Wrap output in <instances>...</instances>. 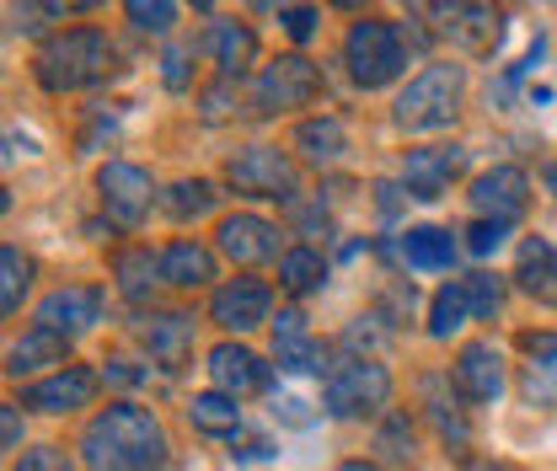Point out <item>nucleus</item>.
Here are the masks:
<instances>
[{"mask_svg": "<svg viewBox=\"0 0 557 471\" xmlns=\"http://www.w3.org/2000/svg\"><path fill=\"white\" fill-rule=\"evenodd\" d=\"M525 348V397L531 402H553L557 397V333H525L520 337Z\"/></svg>", "mask_w": 557, "mask_h": 471, "instance_id": "21", "label": "nucleus"}, {"mask_svg": "<svg viewBox=\"0 0 557 471\" xmlns=\"http://www.w3.org/2000/svg\"><path fill=\"white\" fill-rule=\"evenodd\" d=\"M102 375H108L113 386H139V381H145V370H135L129 359H108V364H102Z\"/></svg>", "mask_w": 557, "mask_h": 471, "instance_id": "38", "label": "nucleus"}, {"mask_svg": "<svg viewBox=\"0 0 557 471\" xmlns=\"http://www.w3.org/2000/svg\"><path fill=\"white\" fill-rule=\"evenodd\" d=\"M322 397H327L333 418H359V412H375V407L392 402V375L375 359H344V364L327 370Z\"/></svg>", "mask_w": 557, "mask_h": 471, "instance_id": "5", "label": "nucleus"}, {"mask_svg": "<svg viewBox=\"0 0 557 471\" xmlns=\"http://www.w3.org/2000/svg\"><path fill=\"white\" fill-rule=\"evenodd\" d=\"M113 278H119V295L124 300H150V284L161 278V258H150V247H124L113 258Z\"/></svg>", "mask_w": 557, "mask_h": 471, "instance_id": "26", "label": "nucleus"}, {"mask_svg": "<svg viewBox=\"0 0 557 471\" xmlns=\"http://www.w3.org/2000/svg\"><path fill=\"white\" fill-rule=\"evenodd\" d=\"M166 209L177 214V220H199L214 209V188H209L205 177H194V183H177L172 194H166Z\"/></svg>", "mask_w": 557, "mask_h": 471, "instance_id": "33", "label": "nucleus"}, {"mask_svg": "<svg viewBox=\"0 0 557 471\" xmlns=\"http://www.w3.org/2000/svg\"><path fill=\"white\" fill-rule=\"evenodd\" d=\"M344 60H348V75H354L364 91H375V86L397 80L403 65H408L403 27H397V22H386V16H359V22L348 27V38H344Z\"/></svg>", "mask_w": 557, "mask_h": 471, "instance_id": "4", "label": "nucleus"}, {"mask_svg": "<svg viewBox=\"0 0 557 471\" xmlns=\"http://www.w3.org/2000/svg\"><path fill=\"white\" fill-rule=\"evenodd\" d=\"M547 188L557 194V161H547Z\"/></svg>", "mask_w": 557, "mask_h": 471, "instance_id": "44", "label": "nucleus"}, {"mask_svg": "<svg viewBox=\"0 0 557 471\" xmlns=\"http://www.w3.org/2000/svg\"><path fill=\"white\" fill-rule=\"evenodd\" d=\"M97 317H102V289H91V284H65L38 306V327H49L60 337L97 327Z\"/></svg>", "mask_w": 557, "mask_h": 471, "instance_id": "12", "label": "nucleus"}, {"mask_svg": "<svg viewBox=\"0 0 557 471\" xmlns=\"http://www.w3.org/2000/svg\"><path fill=\"white\" fill-rule=\"evenodd\" d=\"M440 33L450 44H461L467 54H493V44L504 33V16L493 5H440Z\"/></svg>", "mask_w": 557, "mask_h": 471, "instance_id": "16", "label": "nucleus"}, {"mask_svg": "<svg viewBox=\"0 0 557 471\" xmlns=\"http://www.w3.org/2000/svg\"><path fill=\"white\" fill-rule=\"evenodd\" d=\"M209 54H214V65L225 75H242L252 65V54H258V38H252L247 22H214L209 27Z\"/></svg>", "mask_w": 557, "mask_h": 471, "instance_id": "24", "label": "nucleus"}, {"mask_svg": "<svg viewBox=\"0 0 557 471\" xmlns=\"http://www.w3.org/2000/svg\"><path fill=\"white\" fill-rule=\"evenodd\" d=\"M225 177L242 188V194H258V199H295V161L274 150V145H247L231 156Z\"/></svg>", "mask_w": 557, "mask_h": 471, "instance_id": "7", "label": "nucleus"}, {"mask_svg": "<svg viewBox=\"0 0 557 471\" xmlns=\"http://www.w3.org/2000/svg\"><path fill=\"white\" fill-rule=\"evenodd\" d=\"M124 11H129L135 33H172V22H177V5H166V0H129Z\"/></svg>", "mask_w": 557, "mask_h": 471, "instance_id": "34", "label": "nucleus"}, {"mask_svg": "<svg viewBox=\"0 0 557 471\" xmlns=\"http://www.w3.org/2000/svg\"><path fill=\"white\" fill-rule=\"evenodd\" d=\"M472 322V300H467V284L456 278V284H445L440 295H434V306H429V337H450L461 333Z\"/></svg>", "mask_w": 557, "mask_h": 471, "instance_id": "30", "label": "nucleus"}, {"mask_svg": "<svg viewBox=\"0 0 557 471\" xmlns=\"http://www.w3.org/2000/svg\"><path fill=\"white\" fill-rule=\"evenodd\" d=\"M113 65V38L102 27H65L60 38H49L33 60V75L44 91L65 97V91H81L91 80H102Z\"/></svg>", "mask_w": 557, "mask_h": 471, "instance_id": "2", "label": "nucleus"}, {"mask_svg": "<svg viewBox=\"0 0 557 471\" xmlns=\"http://www.w3.org/2000/svg\"><path fill=\"white\" fill-rule=\"evenodd\" d=\"M322 278H327V263H322L317 247H289L278 258V284L289 295H311V289H322Z\"/></svg>", "mask_w": 557, "mask_h": 471, "instance_id": "29", "label": "nucleus"}, {"mask_svg": "<svg viewBox=\"0 0 557 471\" xmlns=\"http://www.w3.org/2000/svg\"><path fill=\"white\" fill-rule=\"evenodd\" d=\"M44 364H65V337L49 333V327L22 333L11 343V354H5V370H11V375H33V370H44Z\"/></svg>", "mask_w": 557, "mask_h": 471, "instance_id": "23", "label": "nucleus"}, {"mask_svg": "<svg viewBox=\"0 0 557 471\" xmlns=\"http://www.w3.org/2000/svg\"><path fill=\"white\" fill-rule=\"evenodd\" d=\"M461 161H467L461 145H423V150H408V156H403V183H408L413 199H440V194L456 183Z\"/></svg>", "mask_w": 557, "mask_h": 471, "instance_id": "10", "label": "nucleus"}, {"mask_svg": "<svg viewBox=\"0 0 557 471\" xmlns=\"http://www.w3.org/2000/svg\"><path fill=\"white\" fill-rule=\"evenodd\" d=\"M236 456H242V461H263V456H269V439H252V445L236 450Z\"/></svg>", "mask_w": 557, "mask_h": 471, "instance_id": "42", "label": "nucleus"}, {"mask_svg": "<svg viewBox=\"0 0 557 471\" xmlns=\"http://www.w3.org/2000/svg\"><path fill=\"white\" fill-rule=\"evenodd\" d=\"M274 359L284 375H306V370H322V348L306 327V317L295 306H284L274 317Z\"/></svg>", "mask_w": 557, "mask_h": 471, "instance_id": "18", "label": "nucleus"}, {"mask_svg": "<svg viewBox=\"0 0 557 471\" xmlns=\"http://www.w3.org/2000/svg\"><path fill=\"white\" fill-rule=\"evenodd\" d=\"M209 375H214V386L225 397H252V392L269 386V364L252 348H242V343H214L209 348Z\"/></svg>", "mask_w": 557, "mask_h": 471, "instance_id": "14", "label": "nucleus"}, {"mask_svg": "<svg viewBox=\"0 0 557 471\" xmlns=\"http://www.w3.org/2000/svg\"><path fill=\"white\" fill-rule=\"evenodd\" d=\"M333 471H375V467H364V461H338Z\"/></svg>", "mask_w": 557, "mask_h": 471, "instance_id": "43", "label": "nucleus"}, {"mask_svg": "<svg viewBox=\"0 0 557 471\" xmlns=\"http://www.w3.org/2000/svg\"><path fill=\"white\" fill-rule=\"evenodd\" d=\"M274 412H284V423H306V402H295V397L274 402Z\"/></svg>", "mask_w": 557, "mask_h": 471, "instance_id": "40", "label": "nucleus"}, {"mask_svg": "<svg viewBox=\"0 0 557 471\" xmlns=\"http://www.w3.org/2000/svg\"><path fill=\"white\" fill-rule=\"evenodd\" d=\"M97 194H102V209L119 220V225H129L135 231L139 220L150 214V172L135 166V161H108L102 172H97Z\"/></svg>", "mask_w": 557, "mask_h": 471, "instance_id": "8", "label": "nucleus"}, {"mask_svg": "<svg viewBox=\"0 0 557 471\" xmlns=\"http://www.w3.org/2000/svg\"><path fill=\"white\" fill-rule=\"evenodd\" d=\"M11 471H75V467H70V456L60 445H38V450H27Z\"/></svg>", "mask_w": 557, "mask_h": 471, "instance_id": "37", "label": "nucleus"}, {"mask_svg": "<svg viewBox=\"0 0 557 471\" xmlns=\"http://www.w3.org/2000/svg\"><path fill=\"white\" fill-rule=\"evenodd\" d=\"M81 456L91 471H161L166 467V429L150 407L113 402L86 423Z\"/></svg>", "mask_w": 557, "mask_h": 471, "instance_id": "1", "label": "nucleus"}, {"mask_svg": "<svg viewBox=\"0 0 557 471\" xmlns=\"http://www.w3.org/2000/svg\"><path fill=\"white\" fill-rule=\"evenodd\" d=\"M0 311L5 317H16L22 311V295H27V284H33V258L22 252V247H5L0 252Z\"/></svg>", "mask_w": 557, "mask_h": 471, "instance_id": "31", "label": "nucleus"}, {"mask_svg": "<svg viewBox=\"0 0 557 471\" xmlns=\"http://www.w3.org/2000/svg\"><path fill=\"white\" fill-rule=\"evenodd\" d=\"M456 386L472 402H498L504 397V359L493 343H467L456 354Z\"/></svg>", "mask_w": 557, "mask_h": 471, "instance_id": "17", "label": "nucleus"}, {"mask_svg": "<svg viewBox=\"0 0 557 471\" xmlns=\"http://www.w3.org/2000/svg\"><path fill=\"white\" fill-rule=\"evenodd\" d=\"M269 306H274V289H269L263 278H231V284L214 289L209 317H214L225 333H252V327L269 322Z\"/></svg>", "mask_w": 557, "mask_h": 471, "instance_id": "9", "label": "nucleus"}, {"mask_svg": "<svg viewBox=\"0 0 557 471\" xmlns=\"http://www.w3.org/2000/svg\"><path fill=\"white\" fill-rule=\"evenodd\" d=\"M317 91H322V75L306 54H278L258 70L252 102H258V113H284V108H306Z\"/></svg>", "mask_w": 557, "mask_h": 471, "instance_id": "6", "label": "nucleus"}, {"mask_svg": "<svg viewBox=\"0 0 557 471\" xmlns=\"http://www.w3.org/2000/svg\"><path fill=\"white\" fill-rule=\"evenodd\" d=\"M209 278H214V252H209L205 241L177 236L161 252V284H172V289H205Z\"/></svg>", "mask_w": 557, "mask_h": 471, "instance_id": "20", "label": "nucleus"}, {"mask_svg": "<svg viewBox=\"0 0 557 471\" xmlns=\"http://www.w3.org/2000/svg\"><path fill=\"white\" fill-rule=\"evenodd\" d=\"M220 252L231 263H269V258H284L278 252V225L263 220V214H225L220 220Z\"/></svg>", "mask_w": 557, "mask_h": 471, "instance_id": "11", "label": "nucleus"}, {"mask_svg": "<svg viewBox=\"0 0 557 471\" xmlns=\"http://www.w3.org/2000/svg\"><path fill=\"white\" fill-rule=\"evenodd\" d=\"M0 423H5V445H16V439H22V418H16V407H5Z\"/></svg>", "mask_w": 557, "mask_h": 471, "instance_id": "41", "label": "nucleus"}, {"mask_svg": "<svg viewBox=\"0 0 557 471\" xmlns=\"http://www.w3.org/2000/svg\"><path fill=\"white\" fill-rule=\"evenodd\" d=\"M520 289L525 295H536V300H557V247L553 241H525V252H520Z\"/></svg>", "mask_w": 557, "mask_h": 471, "instance_id": "25", "label": "nucleus"}, {"mask_svg": "<svg viewBox=\"0 0 557 471\" xmlns=\"http://www.w3.org/2000/svg\"><path fill=\"white\" fill-rule=\"evenodd\" d=\"M504 236H509L504 220H472V225H467V252H472V258H493V252L504 247Z\"/></svg>", "mask_w": 557, "mask_h": 471, "instance_id": "35", "label": "nucleus"}, {"mask_svg": "<svg viewBox=\"0 0 557 471\" xmlns=\"http://www.w3.org/2000/svg\"><path fill=\"white\" fill-rule=\"evenodd\" d=\"M403 258H408V269H423V273L450 269L456 263V236L440 231V225H413L403 236Z\"/></svg>", "mask_w": 557, "mask_h": 471, "instance_id": "22", "label": "nucleus"}, {"mask_svg": "<svg viewBox=\"0 0 557 471\" xmlns=\"http://www.w3.org/2000/svg\"><path fill=\"white\" fill-rule=\"evenodd\" d=\"M344 145H348V135L338 119H306V124L295 129V150H300L311 166H333V161L344 156Z\"/></svg>", "mask_w": 557, "mask_h": 471, "instance_id": "27", "label": "nucleus"}, {"mask_svg": "<svg viewBox=\"0 0 557 471\" xmlns=\"http://www.w3.org/2000/svg\"><path fill=\"white\" fill-rule=\"evenodd\" d=\"M166 86H188V54L183 49L166 54Z\"/></svg>", "mask_w": 557, "mask_h": 471, "instance_id": "39", "label": "nucleus"}, {"mask_svg": "<svg viewBox=\"0 0 557 471\" xmlns=\"http://www.w3.org/2000/svg\"><path fill=\"white\" fill-rule=\"evenodd\" d=\"M461 86H467L461 65H423L413 80L397 91L392 119H397L408 135L450 129V124H456V113H461Z\"/></svg>", "mask_w": 557, "mask_h": 471, "instance_id": "3", "label": "nucleus"}, {"mask_svg": "<svg viewBox=\"0 0 557 471\" xmlns=\"http://www.w3.org/2000/svg\"><path fill=\"white\" fill-rule=\"evenodd\" d=\"M188 423L199 434H236L242 429V407H236V397H225V392H199L188 402Z\"/></svg>", "mask_w": 557, "mask_h": 471, "instance_id": "28", "label": "nucleus"}, {"mask_svg": "<svg viewBox=\"0 0 557 471\" xmlns=\"http://www.w3.org/2000/svg\"><path fill=\"white\" fill-rule=\"evenodd\" d=\"M278 22H284V33H289L295 44H306V38L317 33L322 11H317V5H278Z\"/></svg>", "mask_w": 557, "mask_h": 471, "instance_id": "36", "label": "nucleus"}, {"mask_svg": "<svg viewBox=\"0 0 557 471\" xmlns=\"http://www.w3.org/2000/svg\"><path fill=\"white\" fill-rule=\"evenodd\" d=\"M461 284H467V300H472V322H493L498 306H504V278L498 273H472Z\"/></svg>", "mask_w": 557, "mask_h": 471, "instance_id": "32", "label": "nucleus"}, {"mask_svg": "<svg viewBox=\"0 0 557 471\" xmlns=\"http://www.w3.org/2000/svg\"><path fill=\"white\" fill-rule=\"evenodd\" d=\"M97 397V375L86 364H65L60 375L38 381L22 392V407H38V412H75V407H91Z\"/></svg>", "mask_w": 557, "mask_h": 471, "instance_id": "15", "label": "nucleus"}, {"mask_svg": "<svg viewBox=\"0 0 557 471\" xmlns=\"http://www.w3.org/2000/svg\"><path fill=\"white\" fill-rule=\"evenodd\" d=\"M145 348H150V359H156L161 370H183L188 354H194V317H183V311L150 317V322H145Z\"/></svg>", "mask_w": 557, "mask_h": 471, "instance_id": "19", "label": "nucleus"}, {"mask_svg": "<svg viewBox=\"0 0 557 471\" xmlns=\"http://www.w3.org/2000/svg\"><path fill=\"white\" fill-rule=\"evenodd\" d=\"M525 199H531V177L520 166H493V172H483L472 183V203H478L483 220H504L509 225L515 214H525Z\"/></svg>", "mask_w": 557, "mask_h": 471, "instance_id": "13", "label": "nucleus"}]
</instances>
